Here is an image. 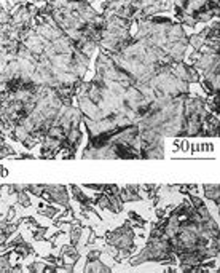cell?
Here are the masks:
<instances>
[{
    "label": "cell",
    "instance_id": "ba28073f",
    "mask_svg": "<svg viewBox=\"0 0 220 273\" xmlns=\"http://www.w3.org/2000/svg\"><path fill=\"white\" fill-rule=\"evenodd\" d=\"M18 203L21 204L22 208H29L30 206V196L26 190H22V192H18Z\"/></svg>",
    "mask_w": 220,
    "mask_h": 273
},
{
    "label": "cell",
    "instance_id": "7c38bea8",
    "mask_svg": "<svg viewBox=\"0 0 220 273\" xmlns=\"http://www.w3.org/2000/svg\"><path fill=\"white\" fill-rule=\"evenodd\" d=\"M6 243H8V235H6L5 230L2 229V227H0V248L3 249Z\"/></svg>",
    "mask_w": 220,
    "mask_h": 273
},
{
    "label": "cell",
    "instance_id": "5b68a950",
    "mask_svg": "<svg viewBox=\"0 0 220 273\" xmlns=\"http://www.w3.org/2000/svg\"><path fill=\"white\" fill-rule=\"evenodd\" d=\"M69 237H71L72 246L77 245V243L80 241V238H81V227H80V225L71 227V230H69Z\"/></svg>",
    "mask_w": 220,
    "mask_h": 273
},
{
    "label": "cell",
    "instance_id": "8992f818",
    "mask_svg": "<svg viewBox=\"0 0 220 273\" xmlns=\"http://www.w3.org/2000/svg\"><path fill=\"white\" fill-rule=\"evenodd\" d=\"M39 212H40L42 216H45V217L53 219V217H55V216L58 214V212H59V209L55 208V206H43V208L39 209Z\"/></svg>",
    "mask_w": 220,
    "mask_h": 273
},
{
    "label": "cell",
    "instance_id": "8fae6325",
    "mask_svg": "<svg viewBox=\"0 0 220 273\" xmlns=\"http://www.w3.org/2000/svg\"><path fill=\"white\" fill-rule=\"evenodd\" d=\"M101 251L99 249H93V251H89L88 256H86V262H91V261H97V259H101Z\"/></svg>",
    "mask_w": 220,
    "mask_h": 273
},
{
    "label": "cell",
    "instance_id": "3957f363",
    "mask_svg": "<svg viewBox=\"0 0 220 273\" xmlns=\"http://www.w3.org/2000/svg\"><path fill=\"white\" fill-rule=\"evenodd\" d=\"M204 196L208 200H212L216 203V206H219V184H204L203 185Z\"/></svg>",
    "mask_w": 220,
    "mask_h": 273
},
{
    "label": "cell",
    "instance_id": "9c48e42d",
    "mask_svg": "<svg viewBox=\"0 0 220 273\" xmlns=\"http://www.w3.org/2000/svg\"><path fill=\"white\" fill-rule=\"evenodd\" d=\"M47 238V230L43 229V227H35L34 230V240L40 241V240H45Z\"/></svg>",
    "mask_w": 220,
    "mask_h": 273
},
{
    "label": "cell",
    "instance_id": "4fadbf2b",
    "mask_svg": "<svg viewBox=\"0 0 220 273\" xmlns=\"http://www.w3.org/2000/svg\"><path fill=\"white\" fill-rule=\"evenodd\" d=\"M8 273H22V267H21V264H16V265H11Z\"/></svg>",
    "mask_w": 220,
    "mask_h": 273
},
{
    "label": "cell",
    "instance_id": "6da1fadb",
    "mask_svg": "<svg viewBox=\"0 0 220 273\" xmlns=\"http://www.w3.org/2000/svg\"><path fill=\"white\" fill-rule=\"evenodd\" d=\"M172 8L177 22L195 27L219 16V0H172Z\"/></svg>",
    "mask_w": 220,
    "mask_h": 273
},
{
    "label": "cell",
    "instance_id": "52a82bcc",
    "mask_svg": "<svg viewBox=\"0 0 220 273\" xmlns=\"http://www.w3.org/2000/svg\"><path fill=\"white\" fill-rule=\"evenodd\" d=\"M29 270H30V273H45L48 269L45 262H32L29 265Z\"/></svg>",
    "mask_w": 220,
    "mask_h": 273
},
{
    "label": "cell",
    "instance_id": "30bf717a",
    "mask_svg": "<svg viewBox=\"0 0 220 273\" xmlns=\"http://www.w3.org/2000/svg\"><path fill=\"white\" fill-rule=\"evenodd\" d=\"M130 222H134L136 225H139V227H144L146 225V221L139 216V214H136V212H130Z\"/></svg>",
    "mask_w": 220,
    "mask_h": 273
},
{
    "label": "cell",
    "instance_id": "7a4b0ae2",
    "mask_svg": "<svg viewBox=\"0 0 220 273\" xmlns=\"http://www.w3.org/2000/svg\"><path fill=\"white\" fill-rule=\"evenodd\" d=\"M45 192L48 193L51 203H58L59 206L69 208V193L64 185H45Z\"/></svg>",
    "mask_w": 220,
    "mask_h": 273
},
{
    "label": "cell",
    "instance_id": "277c9868",
    "mask_svg": "<svg viewBox=\"0 0 220 273\" xmlns=\"http://www.w3.org/2000/svg\"><path fill=\"white\" fill-rule=\"evenodd\" d=\"M105 267H107V265H105L101 259L91 261V262H86L85 269H83V273H102Z\"/></svg>",
    "mask_w": 220,
    "mask_h": 273
}]
</instances>
